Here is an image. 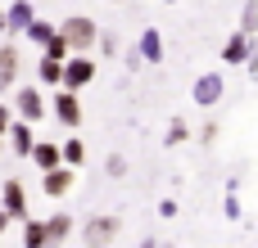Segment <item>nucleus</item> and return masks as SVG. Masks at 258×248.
Returning <instances> with one entry per match:
<instances>
[{"label":"nucleus","mask_w":258,"mask_h":248,"mask_svg":"<svg viewBox=\"0 0 258 248\" xmlns=\"http://www.w3.org/2000/svg\"><path fill=\"white\" fill-rule=\"evenodd\" d=\"M59 36L68 41V50H73V54H91V50H95L100 27H95V18H86V14H68V18L59 23Z\"/></svg>","instance_id":"obj_1"},{"label":"nucleus","mask_w":258,"mask_h":248,"mask_svg":"<svg viewBox=\"0 0 258 248\" xmlns=\"http://www.w3.org/2000/svg\"><path fill=\"white\" fill-rule=\"evenodd\" d=\"M118 235H122V217H113V212H100V217H91L82 226V244L86 248H113Z\"/></svg>","instance_id":"obj_2"},{"label":"nucleus","mask_w":258,"mask_h":248,"mask_svg":"<svg viewBox=\"0 0 258 248\" xmlns=\"http://www.w3.org/2000/svg\"><path fill=\"white\" fill-rule=\"evenodd\" d=\"M45 113H50V104H45L41 86H23V90H14V117H23V122L41 127V117H45Z\"/></svg>","instance_id":"obj_3"},{"label":"nucleus","mask_w":258,"mask_h":248,"mask_svg":"<svg viewBox=\"0 0 258 248\" xmlns=\"http://www.w3.org/2000/svg\"><path fill=\"white\" fill-rule=\"evenodd\" d=\"M50 113L59 117V127L77 131V127H82V99H77V90L59 86V90H54V99H50Z\"/></svg>","instance_id":"obj_4"},{"label":"nucleus","mask_w":258,"mask_h":248,"mask_svg":"<svg viewBox=\"0 0 258 248\" xmlns=\"http://www.w3.org/2000/svg\"><path fill=\"white\" fill-rule=\"evenodd\" d=\"M41 190H45V199H68L73 190H77V167H50V172H41Z\"/></svg>","instance_id":"obj_5"},{"label":"nucleus","mask_w":258,"mask_h":248,"mask_svg":"<svg viewBox=\"0 0 258 248\" xmlns=\"http://www.w3.org/2000/svg\"><path fill=\"white\" fill-rule=\"evenodd\" d=\"M95 81V59L91 54H68L63 59V86L68 90H82V86H91Z\"/></svg>","instance_id":"obj_6"},{"label":"nucleus","mask_w":258,"mask_h":248,"mask_svg":"<svg viewBox=\"0 0 258 248\" xmlns=\"http://www.w3.org/2000/svg\"><path fill=\"white\" fill-rule=\"evenodd\" d=\"M222 95H227V81H222V72H204V77H195V90H190V99H195L200 108H218V104H222Z\"/></svg>","instance_id":"obj_7"},{"label":"nucleus","mask_w":258,"mask_h":248,"mask_svg":"<svg viewBox=\"0 0 258 248\" xmlns=\"http://www.w3.org/2000/svg\"><path fill=\"white\" fill-rule=\"evenodd\" d=\"M254 54H258V41L245 36V32H231V36L222 41V63H231V68H245Z\"/></svg>","instance_id":"obj_8"},{"label":"nucleus","mask_w":258,"mask_h":248,"mask_svg":"<svg viewBox=\"0 0 258 248\" xmlns=\"http://www.w3.org/2000/svg\"><path fill=\"white\" fill-rule=\"evenodd\" d=\"M32 145H36V127H32V122H23V117H14V122H9V131H5V149H9V154H18V158H27V154H32Z\"/></svg>","instance_id":"obj_9"},{"label":"nucleus","mask_w":258,"mask_h":248,"mask_svg":"<svg viewBox=\"0 0 258 248\" xmlns=\"http://www.w3.org/2000/svg\"><path fill=\"white\" fill-rule=\"evenodd\" d=\"M0 208L9 212V221H27V190H23V181L18 176H9L5 185H0Z\"/></svg>","instance_id":"obj_10"},{"label":"nucleus","mask_w":258,"mask_h":248,"mask_svg":"<svg viewBox=\"0 0 258 248\" xmlns=\"http://www.w3.org/2000/svg\"><path fill=\"white\" fill-rule=\"evenodd\" d=\"M18 72H23V59H18V45H14V41H0V95H5V90H14Z\"/></svg>","instance_id":"obj_11"},{"label":"nucleus","mask_w":258,"mask_h":248,"mask_svg":"<svg viewBox=\"0 0 258 248\" xmlns=\"http://www.w3.org/2000/svg\"><path fill=\"white\" fill-rule=\"evenodd\" d=\"M73 230H77V221H73L68 212H54V217H45V239H50V248H63L68 239H73Z\"/></svg>","instance_id":"obj_12"},{"label":"nucleus","mask_w":258,"mask_h":248,"mask_svg":"<svg viewBox=\"0 0 258 248\" xmlns=\"http://www.w3.org/2000/svg\"><path fill=\"white\" fill-rule=\"evenodd\" d=\"M136 59H141V63H163V36H159V27H145V32H141Z\"/></svg>","instance_id":"obj_13"},{"label":"nucleus","mask_w":258,"mask_h":248,"mask_svg":"<svg viewBox=\"0 0 258 248\" xmlns=\"http://www.w3.org/2000/svg\"><path fill=\"white\" fill-rule=\"evenodd\" d=\"M32 18H36L32 0H9V5H5V32H23Z\"/></svg>","instance_id":"obj_14"},{"label":"nucleus","mask_w":258,"mask_h":248,"mask_svg":"<svg viewBox=\"0 0 258 248\" xmlns=\"http://www.w3.org/2000/svg\"><path fill=\"white\" fill-rule=\"evenodd\" d=\"M27 158L36 163V172H50V167H59V163H63V154H59V145H54V140H36Z\"/></svg>","instance_id":"obj_15"},{"label":"nucleus","mask_w":258,"mask_h":248,"mask_svg":"<svg viewBox=\"0 0 258 248\" xmlns=\"http://www.w3.org/2000/svg\"><path fill=\"white\" fill-rule=\"evenodd\" d=\"M36 81L41 86H63V59H50V54H41V63H36Z\"/></svg>","instance_id":"obj_16"},{"label":"nucleus","mask_w":258,"mask_h":248,"mask_svg":"<svg viewBox=\"0 0 258 248\" xmlns=\"http://www.w3.org/2000/svg\"><path fill=\"white\" fill-rule=\"evenodd\" d=\"M23 248H50V239H45V221H36V217L23 221Z\"/></svg>","instance_id":"obj_17"},{"label":"nucleus","mask_w":258,"mask_h":248,"mask_svg":"<svg viewBox=\"0 0 258 248\" xmlns=\"http://www.w3.org/2000/svg\"><path fill=\"white\" fill-rule=\"evenodd\" d=\"M54 32H59V27H50V23H45V18H32V23H27V27H23V36H27V41H32V45H45V41H50V36H54Z\"/></svg>","instance_id":"obj_18"},{"label":"nucleus","mask_w":258,"mask_h":248,"mask_svg":"<svg viewBox=\"0 0 258 248\" xmlns=\"http://www.w3.org/2000/svg\"><path fill=\"white\" fill-rule=\"evenodd\" d=\"M59 154H63V167H82V163H86V145H82L77 136H73V140H63V145H59Z\"/></svg>","instance_id":"obj_19"},{"label":"nucleus","mask_w":258,"mask_h":248,"mask_svg":"<svg viewBox=\"0 0 258 248\" xmlns=\"http://www.w3.org/2000/svg\"><path fill=\"white\" fill-rule=\"evenodd\" d=\"M190 140V127H186V117H172L168 122V136H163V145L168 149H177V145H186Z\"/></svg>","instance_id":"obj_20"},{"label":"nucleus","mask_w":258,"mask_h":248,"mask_svg":"<svg viewBox=\"0 0 258 248\" xmlns=\"http://www.w3.org/2000/svg\"><path fill=\"white\" fill-rule=\"evenodd\" d=\"M240 32H245V36H258V0H245V9H240Z\"/></svg>","instance_id":"obj_21"},{"label":"nucleus","mask_w":258,"mask_h":248,"mask_svg":"<svg viewBox=\"0 0 258 248\" xmlns=\"http://www.w3.org/2000/svg\"><path fill=\"white\" fill-rule=\"evenodd\" d=\"M41 54H50V59H68V54H73V50H68V41H63V36H59V32H54V36H50V41H45V45H41Z\"/></svg>","instance_id":"obj_22"},{"label":"nucleus","mask_w":258,"mask_h":248,"mask_svg":"<svg viewBox=\"0 0 258 248\" xmlns=\"http://www.w3.org/2000/svg\"><path fill=\"white\" fill-rule=\"evenodd\" d=\"M95 50H100L104 59H113V54H118V36H113V32H100V36H95Z\"/></svg>","instance_id":"obj_23"},{"label":"nucleus","mask_w":258,"mask_h":248,"mask_svg":"<svg viewBox=\"0 0 258 248\" xmlns=\"http://www.w3.org/2000/svg\"><path fill=\"white\" fill-rule=\"evenodd\" d=\"M104 172H109L113 181H118V176H127V158H122V154H109V158H104Z\"/></svg>","instance_id":"obj_24"},{"label":"nucleus","mask_w":258,"mask_h":248,"mask_svg":"<svg viewBox=\"0 0 258 248\" xmlns=\"http://www.w3.org/2000/svg\"><path fill=\"white\" fill-rule=\"evenodd\" d=\"M218 131H222V122H213V117H209V122L200 127V145H218Z\"/></svg>","instance_id":"obj_25"},{"label":"nucleus","mask_w":258,"mask_h":248,"mask_svg":"<svg viewBox=\"0 0 258 248\" xmlns=\"http://www.w3.org/2000/svg\"><path fill=\"white\" fill-rule=\"evenodd\" d=\"M222 212H227V221H240V199H236V190H227V199H222Z\"/></svg>","instance_id":"obj_26"},{"label":"nucleus","mask_w":258,"mask_h":248,"mask_svg":"<svg viewBox=\"0 0 258 248\" xmlns=\"http://www.w3.org/2000/svg\"><path fill=\"white\" fill-rule=\"evenodd\" d=\"M9 122H14V104H5V95H0V136L9 131Z\"/></svg>","instance_id":"obj_27"},{"label":"nucleus","mask_w":258,"mask_h":248,"mask_svg":"<svg viewBox=\"0 0 258 248\" xmlns=\"http://www.w3.org/2000/svg\"><path fill=\"white\" fill-rule=\"evenodd\" d=\"M159 217H177V199H163L159 203Z\"/></svg>","instance_id":"obj_28"},{"label":"nucleus","mask_w":258,"mask_h":248,"mask_svg":"<svg viewBox=\"0 0 258 248\" xmlns=\"http://www.w3.org/2000/svg\"><path fill=\"white\" fill-rule=\"evenodd\" d=\"M9 226H14V221H9V212H5V208H0V235H5V230H9Z\"/></svg>","instance_id":"obj_29"},{"label":"nucleus","mask_w":258,"mask_h":248,"mask_svg":"<svg viewBox=\"0 0 258 248\" xmlns=\"http://www.w3.org/2000/svg\"><path fill=\"white\" fill-rule=\"evenodd\" d=\"M0 36H5V5H0Z\"/></svg>","instance_id":"obj_30"},{"label":"nucleus","mask_w":258,"mask_h":248,"mask_svg":"<svg viewBox=\"0 0 258 248\" xmlns=\"http://www.w3.org/2000/svg\"><path fill=\"white\" fill-rule=\"evenodd\" d=\"M0 158H5V136H0Z\"/></svg>","instance_id":"obj_31"},{"label":"nucleus","mask_w":258,"mask_h":248,"mask_svg":"<svg viewBox=\"0 0 258 248\" xmlns=\"http://www.w3.org/2000/svg\"><path fill=\"white\" fill-rule=\"evenodd\" d=\"M163 5H177V0H163Z\"/></svg>","instance_id":"obj_32"},{"label":"nucleus","mask_w":258,"mask_h":248,"mask_svg":"<svg viewBox=\"0 0 258 248\" xmlns=\"http://www.w3.org/2000/svg\"><path fill=\"white\" fill-rule=\"evenodd\" d=\"M109 5H122V0H109Z\"/></svg>","instance_id":"obj_33"}]
</instances>
